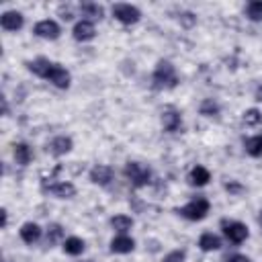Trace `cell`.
Masks as SVG:
<instances>
[{"instance_id": "cell-3", "label": "cell", "mask_w": 262, "mask_h": 262, "mask_svg": "<svg viewBox=\"0 0 262 262\" xmlns=\"http://www.w3.org/2000/svg\"><path fill=\"white\" fill-rule=\"evenodd\" d=\"M209 207H211V205H209V201H207V199H194V201L186 203L182 209H178V213H180L182 217L190 219V221H201V219H205V217H207Z\"/></svg>"}, {"instance_id": "cell-9", "label": "cell", "mask_w": 262, "mask_h": 262, "mask_svg": "<svg viewBox=\"0 0 262 262\" xmlns=\"http://www.w3.org/2000/svg\"><path fill=\"white\" fill-rule=\"evenodd\" d=\"M133 248H135L133 237H129L125 233H121V235L111 239V252L113 254H129V252H133Z\"/></svg>"}, {"instance_id": "cell-6", "label": "cell", "mask_w": 262, "mask_h": 262, "mask_svg": "<svg viewBox=\"0 0 262 262\" xmlns=\"http://www.w3.org/2000/svg\"><path fill=\"white\" fill-rule=\"evenodd\" d=\"M223 233H225V237H227L229 242H233V244H242V242H246L248 235H250L248 227H246L244 223H239V221L223 223Z\"/></svg>"}, {"instance_id": "cell-1", "label": "cell", "mask_w": 262, "mask_h": 262, "mask_svg": "<svg viewBox=\"0 0 262 262\" xmlns=\"http://www.w3.org/2000/svg\"><path fill=\"white\" fill-rule=\"evenodd\" d=\"M154 88H174L178 84V76H176V70L170 61L166 59H160L156 70H154Z\"/></svg>"}, {"instance_id": "cell-30", "label": "cell", "mask_w": 262, "mask_h": 262, "mask_svg": "<svg viewBox=\"0 0 262 262\" xmlns=\"http://www.w3.org/2000/svg\"><path fill=\"white\" fill-rule=\"evenodd\" d=\"M225 188H227V190H231V192H239V190H242V186H239V184H235V182H227V184H225Z\"/></svg>"}, {"instance_id": "cell-12", "label": "cell", "mask_w": 262, "mask_h": 262, "mask_svg": "<svg viewBox=\"0 0 262 262\" xmlns=\"http://www.w3.org/2000/svg\"><path fill=\"white\" fill-rule=\"evenodd\" d=\"M0 25H2L4 31H18L23 27V14L16 12V10H8V12L2 14Z\"/></svg>"}, {"instance_id": "cell-26", "label": "cell", "mask_w": 262, "mask_h": 262, "mask_svg": "<svg viewBox=\"0 0 262 262\" xmlns=\"http://www.w3.org/2000/svg\"><path fill=\"white\" fill-rule=\"evenodd\" d=\"M244 121H246V125H258L262 121V115L258 108H250L244 113Z\"/></svg>"}, {"instance_id": "cell-28", "label": "cell", "mask_w": 262, "mask_h": 262, "mask_svg": "<svg viewBox=\"0 0 262 262\" xmlns=\"http://www.w3.org/2000/svg\"><path fill=\"white\" fill-rule=\"evenodd\" d=\"M164 262H184V252L182 250H174V252L164 256Z\"/></svg>"}, {"instance_id": "cell-18", "label": "cell", "mask_w": 262, "mask_h": 262, "mask_svg": "<svg viewBox=\"0 0 262 262\" xmlns=\"http://www.w3.org/2000/svg\"><path fill=\"white\" fill-rule=\"evenodd\" d=\"M199 248L203 252H213V250H219L221 248V239L215 235V233H203L199 237Z\"/></svg>"}, {"instance_id": "cell-4", "label": "cell", "mask_w": 262, "mask_h": 262, "mask_svg": "<svg viewBox=\"0 0 262 262\" xmlns=\"http://www.w3.org/2000/svg\"><path fill=\"white\" fill-rule=\"evenodd\" d=\"M113 16H115L119 23H123V25H133V23L139 20L141 12H139V8H135V6H131V4L119 2V4H113Z\"/></svg>"}, {"instance_id": "cell-5", "label": "cell", "mask_w": 262, "mask_h": 262, "mask_svg": "<svg viewBox=\"0 0 262 262\" xmlns=\"http://www.w3.org/2000/svg\"><path fill=\"white\" fill-rule=\"evenodd\" d=\"M45 80H49V82H51L53 86H57V88H68V86H70V82H72L70 72H68L61 63H55V61H53V66L49 68V72H47Z\"/></svg>"}, {"instance_id": "cell-8", "label": "cell", "mask_w": 262, "mask_h": 262, "mask_svg": "<svg viewBox=\"0 0 262 262\" xmlns=\"http://www.w3.org/2000/svg\"><path fill=\"white\" fill-rule=\"evenodd\" d=\"M59 33H61V29H59V25L55 20L47 18V20H39L35 25V35L41 37V39H57Z\"/></svg>"}, {"instance_id": "cell-14", "label": "cell", "mask_w": 262, "mask_h": 262, "mask_svg": "<svg viewBox=\"0 0 262 262\" xmlns=\"http://www.w3.org/2000/svg\"><path fill=\"white\" fill-rule=\"evenodd\" d=\"M47 149H49L53 156H63V154H68V151L72 149V139L66 137V135H59V137L51 139V143H49Z\"/></svg>"}, {"instance_id": "cell-16", "label": "cell", "mask_w": 262, "mask_h": 262, "mask_svg": "<svg viewBox=\"0 0 262 262\" xmlns=\"http://www.w3.org/2000/svg\"><path fill=\"white\" fill-rule=\"evenodd\" d=\"M51 66H53V61H49L47 57H37V59H33V61H27V68H29L35 76H39V78H45Z\"/></svg>"}, {"instance_id": "cell-7", "label": "cell", "mask_w": 262, "mask_h": 262, "mask_svg": "<svg viewBox=\"0 0 262 262\" xmlns=\"http://www.w3.org/2000/svg\"><path fill=\"white\" fill-rule=\"evenodd\" d=\"M43 190L55 199H72L76 194V188L72 182H49V184H43Z\"/></svg>"}, {"instance_id": "cell-2", "label": "cell", "mask_w": 262, "mask_h": 262, "mask_svg": "<svg viewBox=\"0 0 262 262\" xmlns=\"http://www.w3.org/2000/svg\"><path fill=\"white\" fill-rule=\"evenodd\" d=\"M123 172H125L127 180H129V182L135 186V188L145 186V184L149 182V178H151L149 168H147V166H143V164H139V162H127Z\"/></svg>"}, {"instance_id": "cell-31", "label": "cell", "mask_w": 262, "mask_h": 262, "mask_svg": "<svg viewBox=\"0 0 262 262\" xmlns=\"http://www.w3.org/2000/svg\"><path fill=\"white\" fill-rule=\"evenodd\" d=\"M256 96H258V100H262V86L256 90Z\"/></svg>"}, {"instance_id": "cell-13", "label": "cell", "mask_w": 262, "mask_h": 262, "mask_svg": "<svg viewBox=\"0 0 262 262\" xmlns=\"http://www.w3.org/2000/svg\"><path fill=\"white\" fill-rule=\"evenodd\" d=\"M162 125H164V129L166 131H178L180 127H182V119H180V113H176V111H164L162 113Z\"/></svg>"}, {"instance_id": "cell-33", "label": "cell", "mask_w": 262, "mask_h": 262, "mask_svg": "<svg viewBox=\"0 0 262 262\" xmlns=\"http://www.w3.org/2000/svg\"><path fill=\"white\" fill-rule=\"evenodd\" d=\"M86 262H94V260H86Z\"/></svg>"}, {"instance_id": "cell-25", "label": "cell", "mask_w": 262, "mask_h": 262, "mask_svg": "<svg viewBox=\"0 0 262 262\" xmlns=\"http://www.w3.org/2000/svg\"><path fill=\"white\" fill-rule=\"evenodd\" d=\"M61 235H63V229H61V225H57V223H51V225L47 227V244H55L57 239H61Z\"/></svg>"}, {"instance_id": "cell-22", "label": "cell", "mask_w": 262, "mask_h": 262, "mask_svg": "<svg viewBox=\"0 0 262 262\" xmlns=\"http://www.w3.org/2000/svg\"><path fill=\"white\" fill-rule=\"evenodd\" d=\"M80 10H82L84 16H88V18H92V20H98V18H102V14H104L102 6L94 4V2H84V4L80 6Z\"/></svg>"}, {"instance_id": "cell-23", "label": "cell", "mask_w": 262, "mask_h": 262, "mask_svg": "<svg viewBox=\"0 0 262 262\" xmlns=\"http://www.w3.org/2000/svg\"><path fill=\"white\" fill-rule=\"evenodd\" d=\"M244 145H246V151H248L252 158H258V156H262V135H254V137H248Z\"/></svg>"}, {"instance_id": "cell-27", "label": "cell", "mask_w": 262, "mask_h": 262, "mask_svg": "<svg viewBox=\"0 0 262 262\" xmlns=\"http://www.w3.org/2000/svg\"><path fill=\"white\" fill-rule=\"evenodd\" d=\"M201 113L207 115V117H211V115H217V113H219V106H217L213 100H205V102L201 104Z\"/></svg>"}, {"instance_id": "cell-32", "label": "cell", "mask_w": 262, "mask_h": 262, "mask_svg": "<svg viewBox=\"0 0 262 262\" xmlns=\"http://www.w3.org/2000/svg\"><path fill=\"white\" fill-rule=\"evenodd\" d=\"M258 223H260V225H262V211H260V213H258Z\"/></svg>"}, {"instance_id": "cell-10", "label": "cell", "mask_w": 262, "mask_h": 262, "mask_svg": "<svg viewBox=\"0 0 262 262\" xmlns=\"http://www.w3.org/2000/svg\"><path fill=\"white\" fill-rule=\"evenodd\" d=\"M72 33H74V39L76 41H90V39H94L96 29H94V25L90 20H80V23L74 25V31Z\"/></svg>"}, {"instance_id": "cell-19", "label": "cell", "mask_w": 262, "mask_h": 262, "mask_svg": "<svg viewBox=\"0 0 262 262\" xmlns=\"http://www.w3.org/2000/svg\"><path fill=\"white\" fill-rule=\"evenodd\" d=\"M14 160L18 166H27L31 160H33V151L27 143H16L14 145Z\"/></svg>"}, {"instance_id": "cell-11", "label": "cell", "mask_w": 262, "mask_h": 262, "mask_svg": "<svg viewBox=\"0 0 262 262\" xmlns=\"http://www.w3.org/2000/svg\"><path fill=\"white\" fill-rule=\"evenodd\" d=\"M90 180H92L94 184L106 186V184L113 180V168H108V166H102V164L94 166V168L90 170Z\"/></svg>"}, {"instance_id": "cell-15", "label": "cell", "mask_w": 262, "mask_h": 262, "mask_svg": "<svg viewBox=\"0 0 262 262\" xmlns=\"http://www.w3.org/2000/svg\"><path fill=\"white\" fill-rule=\"evenodd\" d=\"M39 237H41V227H39L37 223L29 221V223H25V225L20 227V239H23L25 244H35Z\"/></svg>"}, {"instance_id": "cell-21", "label": "cell", "mask_w": 262, "mask_h": 262, "mask_svg": "<svg viewBox=\"0 0 262 262\" xmlns=\"http://www.w3.org/2000/svg\"><path fill=\"white\" fill-rule=\"evenodd\" d=\"M111 225H113L115 231H119V233H127V231L133 227V219L127 217V215H115V217L111 219Z\"/></svg>"}, {"instance_id": "cell-20", "label": "cell", "mask_w": 262, "mask_h": 262, "mask_svg": "<svg viewBox=\"0 0 262 262\" xmlns=\"http://www.w3.org/2000/svg\"><path fill=\"white\" fill-rule=\"evenodd\" d=\"M63 252L70 254V256L82 254V252H84V239H80V237H76V235L68 237V239L63 242Z\"/></svg>"}, {"instance_id": "cell-24", "label": "cell", "mask_w": 262, "mask_h": 262, "mask_svg": "<svg viewBox=\"0 0 262 262\" xmlns=\"http://www.w3.org/2000/svg\"><path fill=\"white\" fill-rule=\"evenodd\" d=\"M246 12H248V16H250L252 20H262V0L250 2L248 8H246Z\"/></svg>"}, {"instance_id": "cell-17", "label": "cell", "mask_w": 262, "mask_h": 262, "mask_svg": "<svg viewBox=\"0 0 262 262\" xmlns=\"http://www.w3.org/2000/svg\"><path fill=\"white\" fill-rule=\"evenodd\" d=\"M209 180H211V174H209V170L203 168V166H194V168L190 170V174H188V182H190L192 186H205Z\"/></svg>"}, {"instance_id": "cell-29", "label": "cell", "mask_w": 262, "mask_h": 262, "mask_svg": "<svg viewBox=\"0 0 262 262\" xmlns=\"http://www.w3.org/2000/svg\"><path fill=\"white\" fill-rule=\"evenodd\" d=\"M227 262H252L248 256H244V254H235V256H231Z\"/></svg>"}]
</instances>
